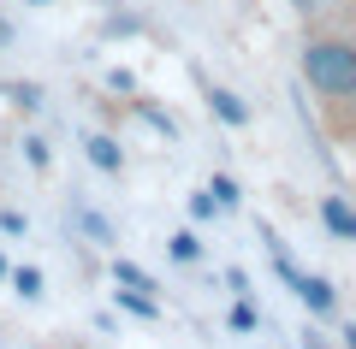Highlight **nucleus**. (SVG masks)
<instances>
[{"label": "nucleus", "mask_w": 356, "mask_h": 349, "mask_svg": "<svg viewBox=\"0 0 356 349\" xmlns=\"http://www.w3.org/2000/svg\"><path fill=\"white\" fill-rule=\"evenodd\" d=\"M297 71H303L309 95H315L321 119L339 142H356V36L344 30H315L297 48Z\"/></svg>", "instance_id": "nucleus-1"}, {"label": "nucleus", "mask_w": 356, "mask_h": 349, "mask_svg": "<svg viewBox=\"0 0 356 349\" xmlns=\"http://www.w3.org/2000/svg\"><path fill=\"white\" fill-rule=\"evenodd\" d=\"M291 290H297V302H303L309 314H321V320H332V314H339V296H332V284H327L321 273H297Z\"/></svg>", "instance_id": "nucleus-2"}, {"label": "nucleus", "mask_w": 356, "mask_h": 349, "mask_svg": "<svg viewBox=\"0 0 356 349\" xmlns=\"http://www.w3.org/2000/svg\"><path fill=\"white\" fill-rule=\"evenodd\" d=\"M208 107H214V119L232 125V130H250V119H255V112L243 107V95H232L226 83H208Z\"/></svg>", "instance_id": "nucleus-3"}, {"label": "nucleus", "mask_w": 356, "mask_h": 349, "mask_svg": "<svg viewBox=\"0 0 356 349\" xmlns=\"http://www.w3.org/2000/svg\"><path fill=\"white\" fill-rule=\"evenodd\" d=\"M321 225H327L332 237L356 243V207H350L344 196H321Z\"/></svg>", "instance_id": "nucleus-4"}, {"label": "nucleus", "mask_w": 356, "mask_h": 349, "mask_svg": "<svg viewBox=\"0 0 356 349\" xmlns=\"http://www.w3.org/2000/svg\"><path fill=\"white\" fill-rule=\"evenodd\" d=\"M83 148H89V160L102 166V172H125V148H119L113 137H102V130H95V137H83Z\"/></svg>", "instance_id": "nucleus-5"}, {"label": "nucleus", "mask_w": 356, "mask_h": 349, "mask_svg": "<svg viewBox=\"0 0 356 349\" xmlns=\"http://www.w3.org/2000/svg\"><path fill=\"white\" fill-rule=\"evenodd\" d=\"M113 296H119V308H125V314H137V320H161V302H154L149 290H131V284H119Z\"/></svg>", "instance_id": "nucleus-6"}, {"label": "nucleus", "mask_w": 356, "mask_h": 349, "mask_svg": "<svg viewBox=\"0 0 356 349\" xmlns=\"http://www.w3.org/2000/svg\"><path fill=\"white\" fill-rule=\"evenodd\" d=\"M166 255H172V261H202V237H196V231H172V237H166Z\"/></svg>", "instance_id": "nucleus-7"}, {"label": "nucleus", "mask_w": 356, "mask_h": 349, "mask_svg": "<svg viewBox=\"0 0 356 349\" xmlns=\"http://www.w3.org/2000/svg\"><path fill=\"white\" fill-rule=\"evenodd\" d=\"M113 284H131V290H149V296H154V278L143 273L137 261H119V255H113Z\"/></svg>", "instance_id": "nucleus-8"}, {"label": "nucleus", "mask_w": 356, "mask_h": 349, "mask_svg": "<svg viewBox=\"0 0 356 349\" xmlns=\"http://www.w3.org/2000/svg\"><path fill=\"white\" fill-rule=\"evenodd\" d=\"M13 290L24 302H42V273H36V266H13Z\"/></svg>", "instance_id": "nucleus-9"}, {"label": "nucleus", "mask_w": 356, "mask_h": 349, "mask_svg": "<svg viewBox=\"0 0 356 349\" xmlns=\"http://www.w3.org/2000/svg\"><path fill=\"white\" fill-rule=\"evenodd\" d=\"M77 219H83V231H89L95 243H119V237H113V225H107V219H102L95 207H77Z\"/></svg>", "instance_id": "nucleus-10"}, {"label": "nucleus", "mask_w": 356, "mask_h": 349, "mask_svg": "<svg viewBox=\"0 0 356 349\" xmlns=\"http://www.w3.org/2000/svg\"><path fill=\"white\" fill-rule=\"evenodd\" d=\"M208 189H214V201H220V207H226V213H232V207H238V201H243V196H238V184H232L226 172H214V178H208Z\"/></svg>", "instance_id": "nucleus-11"}, {"label": "nucleus", "mask_w": 356, "mask_h": 349, "mask_svg": "<svg viewBox=\"0 0 356 349\" xmlns=\"http://www.w3.org/2000/svg\"><path fill=\"white\" fill-rule=\"evenodd\" d=\"M24 160L36 166V172H48V166H54V154H48V142H42V137H24Z\"/></svg>", "instance_id": "nucleus-12"}, {"label": "nucleus", "mask_w": 356, "mask_h": 349, "mask_svg": "<svg viewBox=\"0 0 356 349\" xmlns=\"http://www.w3.org/2000/svg\"><path fill=\"white\" fill-rule=\"evenodd\" d=\"M255 325H261V320H255L250 302H232V332H255Z\"/></svg>", "instance_id": "nucleus-13"}, {"label": "nucleus", "mask_w": 356, "mask_h": 349, "mask_svg": "<svg viewBox=\"0 0 356 349\" xmlns=\"http://www.w3.org/2000/svg\"><path fill=\"white\" fill-rule=\"evenodd\" d=\"M24 213H18V207H0V231H6V237H24Z\"/></svg>", "instance_id": "nucleus-14"}, {"label": "nucleus", "mask_w": 356, "mask_h": 349, "mask_svg": "<svg viewBox=\"0 0 356 349\" xmlns=\"http://www.w3.org/2000/svg\"><path fill=\"white\" fill-rule=\"evenodd\" d=\"M191 213H196V219H214V213H226V207H220V201H214V189H202V196L191 201Z\"/></svg>", "instance_id": "nucleus-15"}, {"label": "nucleus", "mask_w": 356, "mask_h": 349, "mask_svg": "<svg viewBox=\"0 0 356 349\" xmlns=\"http://www.w3.org/2000/svg\"><path fill=\"white\" fill-rule=\"evenodd\" d=\"M291 6H297V12H315V6H321V0H291Z\"/></svg>", "instance_id": "nucleus-16"}, {"label": "nucleus", "mask_w": 356, "mask_h": 349, "mask_svg": "<svg viewBox=\"0 0 356 349\" xmlns=\"http://www.w3.org/2000/svg\"><path fill=\"white\" fill-rule=\"evenodd\" d=\"M344 349H356V325H344Z\"/></svg>", "instance_id": "nucleus-17"}, {"label": "nucleus", "mask_w": 356, "mask_h": 349, "mask_svg": "<svg viewBox=\"0 0 356 349\" xmlns=\"http://www.w3.org/2000/svg\"><path fill=\"white\" fill-rule=\"evenodd\" d=\"M6 278H13V266H6V255H0V284H6Z\"/></svg>", "instance_id": "nucleus-18"}, {"label": "nucleus", "mask_w": 356, "mask_h": 349, "mask_svg": "<svg viewBox=\"0 0 356 349\" xmlns=\"http://www.w3.org/2000/svg\"><path fill=\"white\" fill-rule=\"evenodd\" d=\"M303 349H327V343H321V337H303Z\"/></svg>", "instance_id": "nucleus-19"}, {"label": "nucleus", "mask_w": 356, "mask_h": 349, "mask_svg": "<svg viewBox=\"0 0 356 349\" xmlns=\"http://www.w3.org/2000/svg\"><path fill=\"white\" fill-rule=\"evenodd\" d=\"M24 6H54V0H24Z\"/></svg>", "instance_id": "nucleus-20"}]
</instances>
